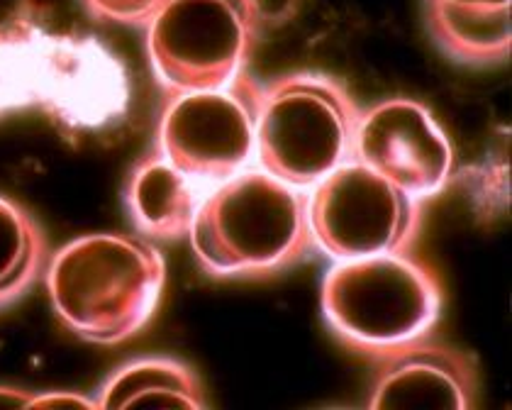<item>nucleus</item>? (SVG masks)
Instances as JSON below:
<instances>
[{
	"instance_id": "obj_1",
	"label": "nucleus",
	"mask_w": 512,
	"mask_h": 410,
	"mask_svg": "<svg viewBox=\"0 0 512 410\" xmlns=\"http://www.w3.org/2000/svg\"><path fill=\"white\" fill-rule=\"evenodd\" d=\"M125 64L44 0H15L0 15V118L40 110L66 132H98L130 110Z\"/></svg>"
},
{
	"instance_id": "obj_2",
	"label": "nucleus",
	"mask_w": 512,
	"mask_h": 410,
	"mask_svg": "<svg viewBox=\"0 0 512 410\" xmlns=\"http://www.w3.org/2000/svg\"><path fill=\"white\" fill-rule=\"evenodd\" d=\"M310 193L261 166H247L208 191L188 240L213 279H269L315 252Z\"/></svg>"
},
{
	"instance_id": "obj_3",
	"label": "nucleus",
	"mask_w": 512,
	"mask_h": 410,
	"mask_svg": "<svg viewBox=\"0 0 512 410\" xmlns=\"http://www.w3.org/2000/svg\"><path fill=\"white\" fill-rule=\"evenodd\" d=\"M44 286L66 330L93 345H120L159 310L166 262L147 237L93 232L49 257Z\"/></svg>"
},
{
	"instance_id": "obj_4",
	"label": "nucleus",
	"mask_w": 512,
	"mask_h": 410,
	"mask_svg": "<svg viewBox=\"0 0 512 410\" xmlns=\"http://www.w3.org/2000/svg\"><path fill=\"white\" fill-rule=\"evenodd\" d=\"M320 308L344 347L376 362L430 337L444 286L437 269L410 252L342 259L322 279Z\"/></svg>"
},
{
	"instance_id": "obj_5",
	"label": "nucleus",
	"mask_w": 512,
	"mask_h": 410,
	"mask_svg": "<svg viewBox=\"0 0 512 410\" xmlns=\"http://www.w3.org/2000/svg\"><path fill=\"white\" fill-rule=\"evenodd\" d=\"M361 108L335 76L296 71L261 83L254 162L310 191L354 159Z\"/></svg>"
},
{
	"instance_id": "obj_6",
	"label": "nucleus",
	"mask_w": 512,
	"mask_h": 410,
	"mask_svg": "<svg viewBox=\"0 0 512 410\" xmlns=\"http://www.w3.org/2000/svg\"><path fill=\"white\" fill-rule=\"evenodd\" d=\"M261 18L254 0H161L144 22V47L164 93L205 91L242 74Z\"/></svg>"
},
{
	"instance_id": "obj_7",
	"label": "nucleus",
	"mask_w": 512,
	"mask_h": 410,
	"mask_svg": "<svg viewBox=\"0 0 512 410\" xmlns=\"http://www.w3.org/2000/svg\"><path fill=\"white\" fill-rule=\"evenodd\" d=\"M261 83L247 71L220 88L166 93L154 147L176 169L215 186L254 164Z\"/></svg>"
},
{
	"instance_id": "obj_8",
	"label": "nucleus",
	"mask_w": 512,
	"mask_h": 410,
	"mask_svg": "<svg viewBox=\"0 0 512 410\" xmlns=\"http://www.w3.org/2000/svg\"><path fill=\"white\" fill-rule=\"evenodd\" d=\"M308 215L315 247L342 262L410 252L422 227V201L352 159L310 188Z\"/></svg>"
},
{
	"instance_id": "obj_9",
	"label": "nucleus",
	"mask_w": 512,
	"mask_h": 410,
	"mask_svg": "<svg viewBox=\"0 0 512 410\" xmlns=\"http://www.w3.org/2000/svg\"><path fill=\"white\" fill-rule=\"evenodd\" d=\"M354 159L425 203L454 176V144L432 110L415 98H383L361 110Z\"/></svg>"
},
{
	"instance_id": "obj_10",
	"label": "nucleus",
	"mask_w": 512,
	"mask_h": 410,
	"mask_svg": "<svg viewBox=\"0 0 512 410\" xmlns=\"http://www.w3.org/2000/svg\"><path fill=\"white\" fill-rule=\"evenodd\" d=\"M481 374L473 354L425 340L376 359L371 410H473Z\"/></svg>"
},
{
	"instance_id": "obj_11",
	"label": "nucleus",
	"mask_w": 512,
	"mask_h": 410,
	"mask_svg": "<svg viewBox=\"0 0 512 410\" xmlns=\"http://www.w3.org/2000/svg\"><path fill=\"white\" fill-rule=\"evenodd\" d=\"M210 188L205 181L176 169L154 147L137 159L127 176L125 208L135 230L147 240H183Z\"/></svg>"
},
{
	"instance_id": "obj_12",
	"label": "nucleus",
	"mask_w": 512,
	"mask_h": 410,
	"mask_svg": "<svg viewBox=\"0 0 512 410\" xmlns=\"http://www.w3.org/2000/svg\"><path fill=\"white\" fill-rule=\"evenodd\" d=\"M96 403L103 410L135 406L203 410L208 408V396L191 364L166 354H149L115 369L98 389Z\"/></svg>"
},
{
	"instance_id": "obj_13",
	"label": "nucleus",
	"mask_w": 512,
	"mask_h": 410,
	"mask_svg": "<svg viewBox=\"0 0 512 410\" xmlns=\"http://www.w3.org/2000/svg\"><path fill=\"white\" fill-rule=\"evenodd\" d=\"M425 20L432 40L454 62L493 66L510 59V8H471L447 0H425Z\"/></svg>"
},
{
	"instance_id": "obj_14",
	"label": "nucleus",
	"mask_w": 512,
	"mask_h": 410,
	"mask_svg": "<svg viewBox=\"0 0 512 410\" xmlns=\"http://www.w3.org/2000/svg\"><path fill=\"white\" fill-rule=\"evenodd\" d=\"M49 240L25 205L0 196V310L27 296L44 279Z\"/></svg>"
},
{
	"instance_id": "obj_15",
	"label": "nucleus",
	"mask_w": 512,
	"mask_h": 410,
	"mask_svg": "<svg viewBox=\"0 0 512 410\" xmlns=\"http://www.w3.org/2000/svg\"><path fill=\"white\" fill-rule=\"evenodd\" d=\"M161 0H81L93 20L115 25H144L159 8Z\"/></svg>"
},
{
	"instance_id": "obj_16",
	"label": "nucleus",
	"mask_w": 512,
	"mask_h": 410,
	"mask_svg": "<svg viewBox=\"0 0 512 410\" xmlns=\"http://www.w3.org/2000/svg\"><path fill=\"white\" fill-rule=\"evenodd\" d=\"M61 408V406H71V408H98L96 398H86L76 391H44V393H35L32 398L30 408Z\"/></svg>"
},
{
	"instance_id": "obj_17",
	"label": "nucleus",
	"mask_w": 512,
	"mask_h": 410,
	"mask_svg": "<svg viewBox=\"0 0 512 410\" xmlns=\"http://www.w3.org/2000/svg\"><path fill=\"white\" fill-rule=\"evenodd\" d=\"M35 393L37 391L10 389V386H0V408H30Z\"/></svg>"
},
{
	"instance_id": "obj_18",
	"label": "nucleus",
	"mask_w": 512,
	"mask_h": 410,
	"mask_svg": "<svg viewBox=\"0 0 512 410\" xmlns=\"http://www.w3.org/2000/svg\"><path fill=\"white\" fill-rule=\"evenodd\" d=\"M454 5H471V8H510V0H447Z\"/></svg>"
}]
</instances>
